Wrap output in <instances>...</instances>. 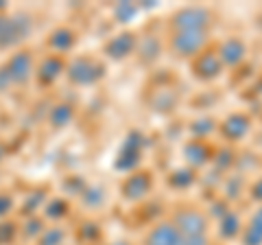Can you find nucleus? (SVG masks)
Instances as JSON below:
<instances>
[{
	"label": "nucleus",
	"mask_w": 262,
	"mask_h": 245,
	"mask_svg": "<svg viewBox=\"0 0 262 245\" xmlns=\"http://www.w3.org/2000/svg\"><path fill=\"white\" fill-rule=\"evenodd\" d=\"M66 75H68L70 84H75V86H92L105 77V64L94 59V57L83 55L68 64Z\"/></svg>",
	"instance_id": "1"
},
{
	"label": "nucleus",
	"mask_w": 262,
	"mask_h": 245,
	"mask_svg": "<svg viewBox=\"0 0 262 245\" xmlns=\"http://www.w3.org/2000/svg\"><path fill=\"white\" fill-rule=\"evenodd\" d=\"M31 35V18L27 13H0V48H11Z\"/></svg>",
	"instance_id": "2"
},
{
	"label": "nucleus",
	"mask_w": 262,
	"mask_h": 245,
	"mask_svg": "<svg viewBox=\"0 0 262 245\" xmlns=\"http://www.w3.org/2000/svg\"><path fill=\"white\" fill-rule=\"evenodd\" d=\"M208 46V31H175L168 48L175 57H196Z\"/></svg>",
	"instance_id": "3"
},
{
	"label": "nucleus",
	"mask_w": 262,
	"mask_h": 245,
	"mask_svg": "<svg viewBox=\"0 0 262 245\" xmlns=\"http://www.w3.org/2000/svg\"><path fill=\"white\" fill-rule=\"evenodd\" d=\"M212 24V13L206 7H184L173 13L170 29L175 31H208Z\"/></svg>",
	"instance_id": "4"
},
{
	"label": "nucleus",
	"mask_w": 262,
	"mask_h": 245,
	"mask_svg": "<svg viewBox=\"0 0 262 245\" xmlns=\"http://www.w3.org/2000/svg\"><path fill=\"white\" fill-rule=\"evenodd\" d=\"M173 223H175V228L179 230L182 236H203V234H208V217L199 210L186 208V210L175 212Z\"/></svg>",
	"instance_id": "5"
},
{
	"label": "nucleus",
	"mask_w": 262,
	"mask_h": 245,
	"mask_svg": "<svg viewBox=\"0 0 262 245\" xmlns=\"http://www.w3.org/2000/svg\"><path fill=\"white\" fill-rule=\"evenodd\" d=\"M153 189V175L149 171H140V173H131L125 182H122V197L127 201H140Z\"/></svg>",
	"instance_id": "6"
},
{
	"label": "nucleus",
	"mask_w": 262,
	"mask_h": 245,
	"mask_svg": "<svg viewBox=\"0 0 262 245\" xmlns=\"http://www.w3.org/2000/svg\"><path fill=\"white\" fill-rule=\"evenodd\" d=\"M140 156H142V136L138 132H131L127 136L125 145L116 158V169L118 171H131L138 162H140Z\"/></svg>",
	"instance_id": "7"
},
{
	"label": "nucleus",
	"mask_w": 262,
	"mask_h": 245,
	"mask_svg": "<svg viewBox=\"0 0 262 245\" xmlns=\"http://www.w3.org/2000/svg\"><path fill=\"white\" fill-rule=\"evenodd\" d=\"M221 70H223V64L219 59V53L216 51H203L201 55L194 57L192 62V72L196 79L201 81H212L221 75Z\"/></svg>",
	"instance_id": "8"
},
{
	"label": "nucleus",
	"mask_w": 262,
	"mask_h": 245,
	"mask_svg": "<svg viewBox=\"0 0 262 245\" xmlns=\"http://www.w3.org/2000/svg\"><path fill=\"white\" fill-rule=\"evenodd\" d=\"M138 48V39L134 33H129V31H122V33L114 35L112 39H107V44H105V55L110 57L114 62H122L125 57H129Z\"/></svg>",
	"instance_id": "9"
},
{
	"label": "nucleus",
	"mask_w": 262,
	"mask_h": 245,
	"mask_svg": "<svg viewBox=\"0 0 262 245\" xmlns=\"http://www.w3.org/2000/svg\"><path fill=\"white\" fill-rule=\"evenodd\" d=\"M216 53H219V59L223 64V68L225 66L234 68V66H241L243 64L245 55H247V46H245V42L241 37H227L219 44Z\"/></svg>",
	"instance_id": "10"
},
{
	"label": "nucleus",
	"mask_w": 262,
	"mask_h": 245,
	"mask_svg": "<svg viewBox=\"0 0 262 245\" xmlns=\"http://www.w3.org/2000/svg\"><path fill=\"white\" fill-rule=\"evenodd\" d=\"M5 66L9 68V75H11L15 86L27 84V81L31 79V75H33V57H31V51H18V53H13Z\"/></svg>",
	"instance_id": "11"
},
{
	"label": "nucleus",
	"mask_w": 262,
	"mask_h": 245,
	"mask_svg": "<svg viewBox=\"0 0 262 245\" xmlns=\"http://www.w3.org/2000/svg\"><path fill=\"white\" fill-rule=\"evenodd\" d=\"M249 127H251L249 116H245V114H229L219 125V132L225 140L236 142V140H243V138L249 134Z\"/></svg>",
	"instance_id": "12"
},
{
	"label": "nucleus",
	"mask_w": 262,
	"mask_h": 245,
	"mask_svg": "<svg viewBox=\"0 0 262 245\" xmlns=\"http://www.w3.org/2000/svg\"><path fill=\"white\" fill-rule=\"evenodd\" d=\"M179 241H182V234H179L175 223L162 221L151 228L149 234L144 236L142 245H179Z\"/></svg>",
	"instance_id": "13"
},
{
	"label": "nucleus",
	"mask_w": 262,
	"mask_h": 245,
	"mask_svg": "<svg viewBox=\"0 0 262 245\" xmlns=\"http://www.w3.org/2000/svg\"><path fill=\"white\" fill-rule=\"evenodd\" d=\"M66 68L68 66H66L61 55H48V57H44V59L39 62V66L35 70L37 72V81L42 86H51L61 77V72H66Z\"/></svg>",
	"instance_id": "14"
},
{
	"label": "nucleus",
	"mask_w": 262,
	"mask_h": 245,
	"mask_svg": "<svg viewBox=\"0 0 262 245\" xmlns=\"http://www.w3.org/2000/svg\"><path fill=\"white\" fill-rule=\"evenodd\" d=\"M184 158L188 160L190 167H203L210 160V149L203 140H190L184 147Z\"/></svg>",
	"instance_id": "15"
},
{
	"label": "nucleus",
	"mask_w": 262,
	"mask_h": 245,
	"mask_svg": "<svg viewBox=\"0 0 262 245\" xmlns=\"http://www.w3.org/2000/svg\"><path fill=\"white\" fill-rule=\"evenodd\" d=\"M238 234H243V223H241V217L236 212L229 210L225 217L219 219V236L223 241H232L236 239Z\"/></svg>",
	"instance_id": "16"
},
{
	"label": "nucleus",
	"mask_w": 262,
	"mask_h": 245,
	"mask_svg": "<svg viewBox=\"0 0 262 245\" xmlns=\"http://www.w3.org/2000/svg\"><path fill=\"white\" fill-rule=\"evenodd\" d=\"M136 51H138V55H140V59L144 64H151V62L158 59L160 53H162V39L155 37V35H146L138 42Z\"/></svg>",
	"instance_id": "17"
},
{
	"label": "nucleus",
	"mask_w": 262,
	"mask_h": 245,
	"mask_svg": "<svg viewBox=\"0 0 262 245\" xmlns=\"http://www.w3.org/2000/svg\"><path fill=\"white\" fill-rule=\"evenodd\" d=\"M48 46L55 51V55H63L75 46V33L70 29H57L48 37Z\"/></svg>",
	"instance_id": "18"
},
{
	"label": "nucleus",
	"mask_w": 262,
	"mask_h": 245,
	"mask_svg": "<svg viewBox=\"0 0 262 245\" xmlns=\"http://www.w3.org/2000/svg\"><path fill=\"white\" fill-rule=\"evenodd\" d=\"M72 116H75V110H72L68 103H59L48 114V122H51L53 127H66L72 120Z\"/></svg>",
	"instance_id": "19"
},
{
	"label": "nucleus",
	"mask_w": 262,
	"mask_h": 245,
	"mask_svg": "<svg viewBox=\"0 0 262 245\" xmlns=\"http://www.w3.org/2000/svg\"><path fill=\"white\" fill-rule=\"evenodd\" d=\"M66 215H68V201L61 197H53L44 206V212H42V217H46L48 221H59Z\"/></svg>",
	"instance_id": "20"
},
{
	"label": "nucleus",
	"mask_w": 262,
	"mask_h": 245,
	"mask_svg": "<svg viewBox=\"0 0 262 245\" xmlns=\"http://www.w3.org/2000/svg\"><path fill=\"white\" fill-rule=\"evenodd\" d=\"M44 230H46L44 217L33 215V217H27V223L22 226V236L24 239H29V241H37L39 236L44 234Z\"/></svg>",
	"instance_id": "21"
},
{
	"label": "nucleus",
	"mask_w": 262,
	"mask_h": 245,
	"mask_svg": "<svg viewBox=\"0 0 262 245\" xmlns=\"http://www.w3.org/2000/svg\"><path fill=\"white\" fill-rule=\"evenodd\" d=\"M190 132L194 136V140H206L210 134L216 132V125H214V120H210V118H196L190 125Z\"/></svg>",
	"instance_id": "22"
},
{
	"label": "nucleus",
	"mask_w": 262,
	"mask_h": 245,
	"mask_svg": "<svg viewBox=\"0 0 262 245\" xmlns=\"http://www.w3.org/2000/svg\"><path fill=\"white\" fill-rule=\"evenodd\" d=\"M66 241V230L59 226H53V228H46L44 234L35 241V245H63Z\"/></svg>",
	"instance_id": "23"
},
{
	"label": "nucleus",
	"mask_w": 262,
	"mask_h": 245,
	"mask_svg": "<svg viewBox=\"0 0 262 245\" xmlns=\"http://www.w3.org/2000/svg\"><path fill=\"white\" fill-rule=\"evenodd\" d=\"M194 182V173H192V169H177V171H173L170 173V177H168V184L173 186V189H188Z\"/></svg>",
	"instance_id": "24"
},
{
	"label": "nucleus",
	"mask_w": 262,
	"mask_h": 245,
	"mask_svg": "<svg viewBox=\"0 0 262 245\" xmlns=\"http://www.w3.org/2000/svg\"><path fill=\"white\" fill-rule=\"evenodd\" d=\"M112 15L116 18V22L127 24V22H131V20H134L136 15H138V5H131V3H118V5H114Z\"/></svg>",
	"instance_id": "25"
},
{
	"label": "nucleus",
	"mask_w": 262,
	"mask_h": 245,
	"mask_svg": "<svg viewBox=\"0 0 262 245\" xmlns=\"http://www.w3.org/2000/svg\"><path fill=\"white\" fill-rule=\"evenodd\" d=\"M79 239L83 243H88V245L96 243L98 239H101V226H98L96 221H83L79 228Z\"/></svg>",
	"instance_id": "26"
},
{
	"label": "nucleus",
	"mask_w": 262,
	"mask_h": 245,
	"mask_svg": "<svg viewBox=\"0 0 262 245\" xmlns=\"http://www.w3.org/2000/svg\"><path fill=\"white\" fill-rule=\"evenodd\" d=\"M81 201H83L88 208H98L105 201V193L101 186H88V189L81 193Z\"/></svg>",
	"instance_id": "27"
},
{
	"label": "nucleus",
	"mask_w": 262,
	"mask_h": 245,
	"mask_svg": "<svg viewBox=\"0 0 262 245\" xmlns=\"http://www.w3.org/2000/svg\"><path fill=\"white\" fill-rule=\"evenodd\" d=\"M44 199H46V191H42V189H39V191H33L31 195H27V199H24V206H22L24 215L33 217V215H35V210L44 203Z\"/></svg>",
	"instance_id": "28"
},
{
	"label": "nucleus",
	"mask_w": 262,
	"mask_h": 245,
	"mask_svg": "<svg viewBox=\"0 0 262 245\" xmlns=\"http://www.w3.org/2000/svg\"><path fill=\"white\" fill-rule=\"evenodd\" d=\"M241 243H243V245H262V228L249 221L247 228H243Z\"/></svg>",
	"instance_id": "29"
},
{
	"label": "nucleus",
	"mask_w": 262,
	"mask_h": 245,
	"mask_svg": "<svg viewBox=\"0 0 262 245\" xmlns=\"http://www.w3.org/2000/svg\"><path fill=\"white\" fill-rule=\"evenodd\" d=\"M18 226H15L13 221H0V245H7V243H11L15 236H18Z\"/></svg>",
	"instance_id": "30"
},
{
	"label": "nucleus",
	"mask_w": 262,
	"mask_h": 245,
	"mask_svg": "<svg viewBox=\"0 0 262 245\" xmlns=\"http://www.w3.org/2000/svg\"><path fill=\"white\" fill-rule=\"evenodd\" d=\"M13 208H15L13 195L11 193H0V221H5Z\"/></svg>",
	"instance_id": "31"
},
{
	"label": "nucleus",
	"mask_w": 262,
	"mask_h": 245,
	"mask_svg": "<svg viewBox=\"0 0 262 245\" xmlns=\"http://www.w3.org/2000/svg\"><path fill=\"white\" fill-rule=\"evenodd\" d=\"M11 84H13V79H11V75H9V68H7V66H0V92H7Z\"/></svg>",
	"instance_id": "32"
},
{
	"label": "nucleus",
	"mask_w": 262,
	"mask_h": 245,
	"mask_svg": "<svg viewBox=\"0 0 262 245\" xmlns=\"http://www.w3.org/2000/svg\"><path fill=\"white\" fill-rule=\"evenodd\" d=\"M179 245H210V239H208V234H203V236H182Z\"/></svg>",
	"instance_id": "33"
},
{
	"label": "nucleus",
	"mask_w": 262,
	"mask_h": 245,
	"mask_svg": "<svg viewBox=\"0 0 262 245\" xmlns=\"http://www.w3.org/2000/svg\"><path fill=\"white\" fill-rule=\"evenodd\" d=\"M251 199H256V201H260L262 203V177H258L256 182L251 184Z\"/></svg>",
	"instance_id": "34"
},
{
	"label": "nucleus",
	"mask_w": 262,
	"mask_h": 245,
	"mask_svg": "<svg viewBox=\"0 0 262 245\" xmlns=\"http://www.w3.org/2000/svg\"><path fill=\"white\" fill-rule=\"evenodd\" d=\"M251 223H256V226H260V228H262V203L258 206V210L253 212V217H251Z\"/></svg>",
	"instance_id": "35"
},
{
	"label": "nucleus",
	"mask_w": 262,
	"mask_h": 245,
	"mask_svg": "<svg viewBox=\"0 0 262 245\" xmlns=\"http://www.w3.org/2000/svg\"><path fill=\"white\" fill-rule=\"evenodd\" d=\"M3 156H5V145L0 142V160H3Z\"/></svg>",
	"instance_id": "36"
},
{
	"label": "nucleus",
	"mask_w": 262,
	"mask_h": 245,
	"mask_svg": "<svg viewBox=\"0 0 262 245\" xmlns=\"http://www.w3.org/2000/svg\"><path fill=\"white\" fill-rule=\"evenodd\" d=\"M112 245H131V243H127V241H116V243H112Z\"/></svg>",
	"instance_id": "37"
},
{
	"label": "nucleus",
	"mask_w": 262,
	"mask_h": 245,
	"mask_svg": "<svg viewBox=\"0 0 262 245\" xmlns=\"http://www.w3.org/2000/svg\"><path fill=\"white\" fill-rule=\"evenodd\" d=\"M258 92H260V96H262V81H260V84H258Z\"/></svg>",
	"instance_id": "38"
}]
</instances>
